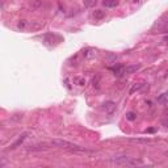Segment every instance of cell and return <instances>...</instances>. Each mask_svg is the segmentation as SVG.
Listing matches in <instances>:
<instances>
[{
  "mask_svg": "<svg viewBox=\"0 0 168 168\" xmlns=\"http://www.w3.org/2000/svg\"><path fill=\"white\" fill-rule=\"evenodd\" d=\"M92 16H93V19L95 20H101L105 17V12L101 11V9H96L93 13H92Z\"/></svg>",
  "mask_w": 168,
  "mask_h": 168,
  "instance_id": "obj_12",
  "label": "cell"
},
{
  "mask_svg": "<svg viewBox=\"0 0 168 168\" xmlns=\"http://www.w3.org/2000/svg\"><path fill=\"white\" fill-rule=\"evenodd\" d=\"M163 125H164L166 128H168V117H167V118L163 120Z\"/></svg>",
  "mask_w": 168,
  "mask_h": 168,
  "instance_id": "obj_18",
  "label": "cell"
},
{
  "mask_svg": "<svg viewBox=\"0 0 168 168\" xmlns=\"http://www.w3.org/2000/svg\"><path fill=\"white\" fill-rule=\"evenodd\" d=\"M166 155H167V156H168V151H167V152H166Z\"/></svg>",
  "mask_w": 168,
  "mask_h": 168,
  "instance_id": "obj_20",
  "label": "cell"
},
{
  "mask_svg": "<svg viewBox=\"0 0 168 168\" xmlns=\"http://www.w3.org/2000/svg\"><path fill=\"white\" fill-rule=\"evenodd\" d=\"M51 146H54L53 142H50V143H47V142H44V143H38V145L30 146L28 150H30V151H45V150L51 149Z\"/></svg>",
  "mask_w": 168,
  "mask_h": 168,
  "instance_id": "obj_3",
  "label": "cell"
},
{
  "mask_svg": "<svg viewBox=\"0 0 168 168\" xmlns=\"http://www.w3.org/2000/svg\"><path fill=\"white\" fill-rule=\"evenodd\" d=\"M53 145L57 146V147H61V149H65V150H70V151H78V152H83V151H89L87 149H84L82 146H78L75 143H71V142H67V141H63V139H54L53 141Z\"/></svg>",
  "mask_w": 168,
  "mask_h": 168,
  "instance_id": "obj_2",
  "label": "cell"
},
{
  "mask_svg": "<svg viewBox=\"0 0 168 168\" xmlns=\"http://www.w3.org/2000/svg\"><path fill=\"white\" fill-rule=\"evenodd\" d=\"M158 103L162 105H168V92H164L158 97Z\"/></svg>",
  "mask_w": 168,
  "mask_h": 168,
  "instance_id": "obj_10",
  "label": "cell"
},
{
  "mask_svg": "<svg viewBox=\"0 0 168 168\" xmlns=\"http://www.w3.org/2000/svg\"><path fill=\"white\" fill-rule=\"evenodd\" d=\"M74 83L78 84V86H80V87H83L84 84H86V79H84V78H74Z\"/></svg>",
  "mask_w": 168,
  "mask_h": 168,
  "instance_id": "obj_17",
  "label": "cell"
},
{
  "mask_svg": "<svg viewBox=\"0 0 168 168\" xmlns=\"http://www.w3.org/2000/svg\"><path fill=\"white\" fill-rule=\"evenodd\" d=\"M129 142H131V143H139V145H147L150 143V139L147 138V139H141V138H131V139H129Z\"/></svg>",
  "mask_w": 168,
  "mask_h": 168,
  "instance_id": "obj_11",
  "label": "cell"
},
{
  "mask_svg": "<svg viewBox=\"0 0 168 168\" xmlns=\"http://www.w3.org/2000/svg\"><path fill=\"white\" fill-rule=\"evenodd\" d=\"M142 87H143V83H138V84H134V86L131 87V89L129 91V93H130V95H133L135 91H139Z\"/></svg>",
  "mask_w": 168,
  "mask_h": 168,
  "instance_id": "obj_15",
  "label": "cell"
},
{
  "mask_svg": "<svg viewBox=\"0 0 168 168\" xmlns=\"http://www.w3.org/2000/svg\"><path fill=\"white\" fill-rule=\"evenodd\" d=\"M83 55L86 59H92V58L96 57V50L92 49V47H87L83 50Z\"/></svg>",
  "mask_w": 168,
  "mask_h": 168,
  "instance_id": "obj_6",
  "label": "cell"
},
{
  "mask_svg": "<svg viewBox=\"0 0 168 168\" xmlns=\"http://www.w3.org/2000/svg\"><path fill=\"white\" fill-rule=\"evenodd\" d=\"M139 68H141L139 65H130V66L125 67V72L126 74H134V72H137Z\"/></svg>",
  "mask_w": 168,
  "mask_h": 168,
  "instance_id": "obj_7",
  "label": "cell"
},
{
  "mask_svg": "<svg viewBox=\"0 0 168 168\" xmlns=\"http://www.w3.org/2000/svg\"><path fill=\"white\" fill-rule=\"evenodd\" d=\"M103 5L107 7V8H114V7L118 5V0H104Z\"/></svg>",
  "mask_w": 168,
  "mask_h": 168,
  "instance_id": "obj_9",
  "label": "cell"
},
{
  "mask_svg": "<svg viewBox=\"0 0 168 168\" xmlns=\"http://www.w3.org/2000/svg\"><path fill=\"white\" fill-rule=\"evenodd\" d=\"M26 135H28V133H24V134H23V135H21V137L19 138V139H17V141H16V142H15V143H13V145H12V146H11V150H15V149H17V147H19V146H20L21 143H23V142H24V141H25V138H26Z\"/></svg>",
  "mask_w": 168,
  "mask_h": 168,
  "instance_id": "obj_8",
  "label": "cell"
},
{
  "mask_svg": "<svg viewBox=\"0 0 168 168\" xmlns=\"http://www.w3.org/2000/svg\"><path fill=\"white\" fill-rule=\"evenodd\" d=\"M100 80H101V76H100V75H95V78L92 79V84H93V87L96 89L100 88Z\"/></svg>",
  "mask_w": 168,
  "mask_h": 168,
  "instance_id": "obj_13",
  "label": "cell"
},
{
  "mask_svg": "<svg viewBox=\"0 0 168 168\" xmlns=\"http://www.w3.org/2000/svg\"><path fill=\"white\" fill-rule=\"evenodd\" d=\"M164 42H166V44H168V37H166V38H164Z\"/></svg>",
  "mask_w": 168,
  "mask_h": 168,
  "instance_id": "obj_19",
  "label": "cell"
},
{
  "mask_svg": "<svg viewBox=\"0 0 168 168\" xmlns=\"http://www.w3.org/2000/svg\"><path fill=\"white\" fill-rule=\"evenodd\" d=\"M83 3L87 8H92V7H95L96 4H97V0H83Z\"/></svg>",
  "mask_w": 168,
  "mask_h": 168,
  "instance_id": "obj_14",
  "label": "cell"
},
{
  "mask_svg": "<svg viewBox=\"0 0 168 168\" xmlns=\"http://www.w3.org/2000/svg\"><path fill=\"white\" fill-rule=\"evenodd\" d=\"M110 71L113 72V75L117 76V78H122L124 75L126 74L125 72V66H122V65H117V66L110 67Z\"/></svg>",
  "mask_w": 168,
  "mask_h": 168,
  "instance_id": "obj_4",
  "label": "cell"
},
{
  "mask_svg": "<svg viewBox=\"0 0 168 168\" xmlns=\"http://www.w3.org/2000/svg\"><path fill=\"white\" fill-rule=\"evenodd\" d=\"M109 162L114 163L117 166H126V167H135V166H142L143 162L138 160V159L130 158V156H117V158H112Z\"/></svg>",
  "mask_w": 168,
  "mask_h": 168,
  "instance_id": "obj_1",
  "label": "cell"
},
{
  "mask_svg": "<svg viewBox=\"0 0 168 168\" xmlns=\"http://www.w3.org/2000/svg\"><path fill=\"white\" fill-rule=\"evenodd\" d=\"M103 110H104L105 113H109V114H112V113L116 110V103H113V101H107V103H104V104H103Z\"/></svg>",
  "mask_w": 168,
  "mask_h": 168,
  "instance_id": "obj_5",
  "label": "cell"
},
{
  "mask_svg": "<svg viewBox=\"0 0 168 168\" xmlns=\"http://www.w3.org/2000/svg\"><path fill=\"white\" fill-rule=\"evenodd\" d=\"M126 120H129V121H135V120H137V113H134V112H128V113H126Z\"/></svg>",
  "mask_w": 168,
  "mask_h": 168,
  "instance_id": "obj_16",
  "label": "cell"
}]
</instances>
